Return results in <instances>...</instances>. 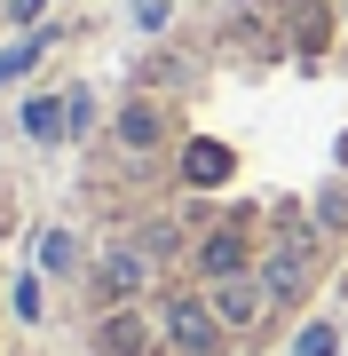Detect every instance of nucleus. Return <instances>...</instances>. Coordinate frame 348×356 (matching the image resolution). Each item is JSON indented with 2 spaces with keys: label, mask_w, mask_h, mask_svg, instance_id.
I'll return each mask as SVG.
<instances>
[{
  "label": "nucleus",
  "mask_w": 348,
  "mask_h": 356,
  "mask_svg": "<svg viewBox=\"0 0 348 356\" xmlns=\"http://www.w3.org/2000/svg\"><path fill=\"white\" fill-rule=\"evenodd\" d=\"M261 309H270V285H261V277H214V317L230 332L261 325Z\"/></svg>",
  "instance_id": "obj_3"
},
{
  "label": "nucleus",
  "mask_w": 348,
  "mask_h": 356,
  "mask_svg": "<svg viewBox=\"0 0 348 356\" xmlns=\"http://www.w3.org/2000/svg\"><path fill=\"white\" fill-rule=\"evenodd\" d=\"M103 356H151V341H142V317L135 309H111L103 317V341H95Z\"/></svg>",
  "instance_id": "obj_6"
},
{
  "label": "nucleus",
  "mask_w": 348,
  "mask_h": 356,
  "mask_svg": "<svg viewBox=\"0 0 348 356\" xmlns=\"http://www.w3.org/2000/svg\"><path fill=\"white\" fill-rule=\"evenodd\" d=\"M119 135H127V151H151V143H158V111H151V103H135V111L119 119Z\"/></svg>",
  "instance_id": "obj_7"
},
{
  "label": "nucleus",
  "mask_w": 348,
  "mask_h": 356,
  "mask_svg": "<svg viewBox=\"0 0 348 356\" xmlns=\"http://www.w3.org/2000/svg\"><path fill=\"white\" fill-rule=\"evenodd\" d=\"M40 269H72V238H64V229L40 238Z\"/></svg>",
  "instance_id": "obj_9"
},
{
  "label": "nucleus",
  "mask_w": 348,
  "mask_h": 356,
  "mask_svg": "<svg viewBox=\"0 0 348 356\" xmlns=\"http://www.w3.org/2000/svg\"><path fill=\"white\" fill-rule=\"evenodd\" d=\"M340 159H348V143H340Z\"/></svg>",
  "instance_id": "obj_11"
},
{
  "label": "nucleus",
  "mask_w": 348,
  "mask_h": 356,
  "mask_svg": "<svg viewBox=\"0 0 348 356\" xmlns=\"http://www.w3.org/2000/svg\"><path fill=\"white\" fill-rule=\"evenodd\" d=\"M95 277H103V301H135V293L151 285V254H142V245H111Z\"/></svg>",
  "instance_id": "obj_4"
},
{
  "label": "nucleus",
  "mask_w": 348,
  "mask_h": 356,
  "mask_svg": "<svg viewBox=\"0 0 348 356\" xmlns=\"http://www.w3.org/2000/svg\"><path fill=\"white\" fill-rule=\"evenodd\" d=\"M167 341H174L182 356H214L222 341H230V325L214 317V301H198V293H174V301H167Z\"/></svg>",
  "instance_id": "obj_1"
},
{
  "label": "nucleus",
  "mask_w": 348,
  "mask_h": 356,
  "mask_svg": "<svg viewBox=\"0 0 348 356\" xmlns=\"http://www.w3.org/2000/svg\"><path fill=\"white\" fill-rule=\"evenodd\" d=\"M301 356H333V332H324V325H317V332H301Z\"/></svg>",
  "instance_id": "obj_10"
},
{
  "label": "nucleus",
  "mask_w": 348,
  "mask_h": 356,
  "mask_svg": "<svg viewBox=\"0 0 348 356\" xmlns=\"http://www.w3.org/2000/svg\"><path fill=\"white\" fill-rule=\"evenodd\" d=\"M309 269H317V238H309V229H285L277 254L261 261V285H270V301H293V293H309Z\"/></svg>",
  "instance_id": "obj_2"
},
{
  "label": "nucleus",
  "mask_w": 348,
  "mask_h": 356,
  "mask_svg": "<svg viewBox=\"0 0 348 356\" xmlns=\"http://www.w3.org/2000/svg\"><path fill=\"white\" fill-rule=\"evenodd\" d=\"M24 127L40 143H56V135H64V103H24Z\"/></svg>",
  "instance_id": "obj_8"
},
{
  "label": "nucleus",
  "mask_w": 348,
  "mask_h": 356,
  "mask_svg": "<svg viewBox=\"0 0 348 356\" xmlns=\"http://www.w3.org/2000/svg\"><path fill=\"white\" fill-rule=\"evenodd\" d=\"M245 254H254V238H245V222H222L206 245H198V269L206 277H245Z\"/></svg>",
  "instance_id": "obj_5"
}]
</instances>
